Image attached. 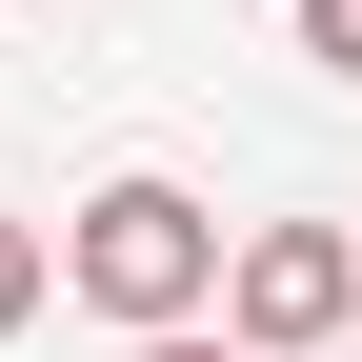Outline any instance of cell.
Listing matches in <instances>:
<instances>
[{"label":"cell","mask_w":362,"mask_h":362,"mask_svg":"<svg viewBox=\"0 0 362 362\" xmlns=\"http://www.w3.org/2000/svg\"><path fill=\"white\" fill-rule=\"evenodd\" d=\"M221 262H242V221L202 181H161V161H121V181L61 202V302H101L121 342L141 322H221Z\"/></svg>","instance_id":"1"},{"label":"cell","mask_w":362,"mask_h":362,"mask_svg":"<svg viewBox=\"0 0 362 362\" xmlns=\"http://www.w3.org/2000/svg\"><path fill=\"white\" fill-rule=\"evenodd\" d=\"M121 362H262V342H242V322H141Z\"/></svg>","instance_id":"5"},{"label":"cell","mask_w":362,"mask_h":362,"mask_svg":"<svg viewBox=\"0 0 362 362\" xmlns=\"http://www.w3.org/2000/svg\"><path fill=\"white\" fill-rule=\"evenodd\" d=\"M282 21H302V61H322V81H362V0H282Z\"/></svg>","instance_id":"4"},{"label":"cell","mask_w":362,"mask_h":362,"mask_svg":"<svg viewBox=\"0 0 362 362\" xmlns=\"http://www.w3.org/2000/svg\"><path fill=\"white\" fill-rule=\"evenodd\" d=\"M342 362H362V342H342Z\"/></svg>","instance_id":"6"},{"label":"cell","mask_w":362,"mask_h":362,"mask_svg":"<svg viewBox=\"0 0 362 362\" xmlns=\"http://www.w3.org/2000/svg\"><path fill=\"white\" fill-rule=\"evenodd\" d=\"M40 302H61V221H21V202H0V342H21Z\"/></svg>","instance_id":"3"},{"label":"cell","mask_w":362,"mask_h":362,"mask_svg":"<svg viewBox=\"0 0 362 362\" xmlns=\"http://www.w3.org/2000/svg\"><path fill=\"white\" fill-rule=\"evenodd\" d=\"M221 322H242L262 362L362 342V242H342V221H242V262H221Z\"/></svg>","instance_id":"2"}]
</instances>
